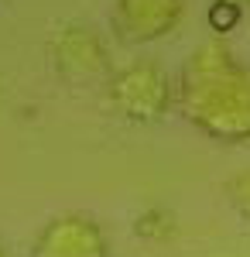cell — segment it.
<instances>
[{
    "label": "cell",
    "instance_id": "cell-5",
    "mask_svg": "<svg viewBox=\"0 0 250 257\" xmlns=\"http://www.w3.org/2000/svg\"><path fill=\"white\" fill-rule=\"evenodd\" d=\"M52 55H55V65L62 76L69 79H93L103 72L106 65V48L93 28H65L55 41H52Z\"/></svg>",
    "mask_w": 250,
    "mask_h": 257
},
{
    "label": "cell",
    "instance_id": "cell-2",
    "mask_svg": "<svg viewBox=\"0 0 250 257\" xmlns=\"http://www.w3.org/2000/svg\"><path fill=\"white\" fill-rule=\"evenodd\" d=\"M110 106L123 120L134 123H154L165 117L168 99H172V82L168 72L154 62H134L127 69H120L110 79Z\"/></svg>",
    "mask_w": 250,
    "mask_h": 257
},
{
    "label": "cell",
    "instance_id": "cell-4",
    "mask_svg": "<svg viewBox=\"0 0 250 257\" xmlns=\"http://www.w3.org/2000/svg\"><path fill=\"white\" fill-rule=\"evenodd\" d=\"M182 21V0H116L113 31L123 41H158Z\"/></svg>",
    "mask_w": 250,
    "mask_h": 257
},
{
    "label": "cell",
    "instance_id": "cell-1",
    "mask_svg": "<svg viewBox=\"0 0 250 257\" xmlns=\"http://www.w3.org/2000/svg\"><path fill=\"white\" fill-rule=\"evenodd\" d=\"M182 110L216 141H250V65H236L219 38L199 45L182 72Z\"/></svg>",
    "mask_w": 250,
    "mask_h": 257
},
{
    "label": "cell",
    "instance_id": "cell-8",
    "mask_svg": "<svg viewBox=\"0 0 250 257\" xmlns=\"http://www.w3.org/2000/svg\"><path fill=\"white\" fill-rule=\"evenodd\" d=\"M236 18H240V7H233V4H226V0H216L212 11H209L212 31H230L233 24H236Z\"/></svg>",
    "mask_w": 250,
    "mask_h": 257
},
{
    "label": "cell",
    "instance_id": "cell-9",
    "mask_svg": "<svg viewBox=\"0 0 250 257\" xmlns=\"http://www.w3.org/2000/svg\"><path fill=\"white\" fill-rule=\"evenodd\" d=\"M226 4H233V7H240V11H243V7H250V0H226Z\"/></svg>",
    "mask_w": 250,
    "mask_h": 257
},
{
    "label": "cell",
    "instance_id": "cell-7",
    "mask_svg": "<svg viewBox=\"0 0 250 257\" xmlns=\"http://www.w3.org/2000/svg\"><path fill=\"white\" fill-rule=\"evenodd\" d=\"M137 233L141 237H165V233H172V216L168 213H161V209H151V213H144L141 216V223H137Z\"/></svg>",
    "mask_w": 250,
    "mask_h": 257
},
{
    "label": "cell",
    "instance_id": "cell-3",
    "mask_svg": "<svg viewBox=\"0 0 250 257\" xmlns=\"http://www.w3.org/2000/svg\"><path fill=\"white\" fill-rule=\"evenodd\" d=\"M35 257H106V237L96 219L69 213L38 233Z\"/></svg>",
    "mask_w": 250,
    "mask_h": 257
},
{
    "label": "cell",
    "instance_id": "cell-6",
    "mask_svg": "<svg viewBox=\"0 0 250 257\" xmlns=\"http://www.w3.org/2000/svg\"><path fill=\"white\" fill-rule=\"evenodd\" d=\"M226 196H230V202L236 206V213H243V216L250 219V168H243L240 175L230 178Z\"/></svg>",
    "mask_w": 250,
    "mask_h": 257
},
{
    "label": "cell",
    "instance_id": "cell-10",
    "mask_svg": "<svg viewBox=\"0 0 250 257\" xmlns=\"http://www.w3.org/2000/svg\"><path fill=\"white\" fill-rule=\"evenodd\" d=\"M0 257H4V247H0Z\"/></svg>",
    "mask_w": 250,
    "mask_h": 257
}]
</instances>
